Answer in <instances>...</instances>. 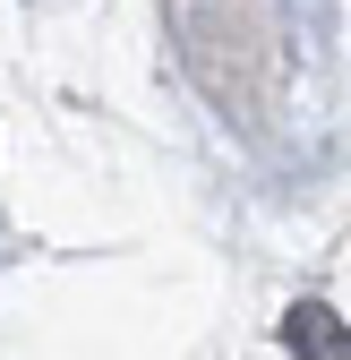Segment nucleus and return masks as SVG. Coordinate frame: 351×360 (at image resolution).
Returning a JSON list of instances; mask_svg holds the SVG:
<instances>
[{
	"instance_id": "f257e3e1",
	"label": "nucleus",
	"mask_w": 351,
	"mask_h": 360,
	"mask_svg": "<svg viewBox=\"0 0 351 360\" xmlns=\"http://www.w3.org/2000/svg\"><path fill=\"white\" fill-rule=\"evenodd\" d=\"M283 343H291V360H351V326L334 318L326 300H300L283 318Z\"/></svg>"
}]
</instances>
